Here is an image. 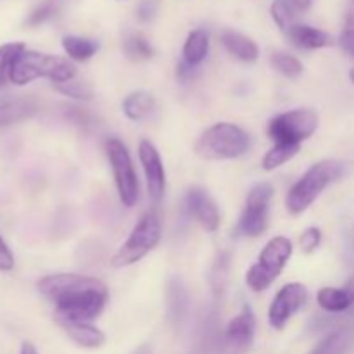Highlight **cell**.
<instances>
[{"label":"cell","mask_w":354,"mask_h":354,"mask_svg":"<svg viewBox=\"0 0 354 354\" xmlns=\"http://www.w3.org/2000/svg\"><path fill=\"white\" fill-rule=\"evenodd\" d=\"M55 14V3L54 2H45L41 6H38L37 9H33V12L28 17V26H38V24L45 23L47 19H50Z\"/></svg>","instance_id":"4dcf8cb0"},{"label":"cell","mask_w":354,"mask_h":354,"mask_svg":"<svg viewBox=\"0 0 354 354\" xmlns=\"http://www.w3.org/2000/svg\"><path fill=\"white\" fill-rule=\"evenodd\" d=\"M156 12H158V6H156L154 0H142L137 9V16L142 23H149V21L154 19Z\"/></svg>","instance_id":"1f68e13d"},{"label":"cell","mask_w":354,"mask_h":354,"mask_svg":"<svg viewBox=\"0 0 354 354\" xmlns=\"http://www.w3.org/2000/svg\"><path fill=\"white\" fill-rule=\"evenodd\" d=\"M197 69L199 68H192V66L185 64V62H180L178 68H176V76H178L182 82H189V80H192L194 76L197 75Z\"/></svg>","instance_id":"e575fe53"},{"label":"cell","mask_w":354,"mask_h":354,"mask_svg":"<svg viewBox=\"0 0 354 354\" xmlns=\"http://www.w3.org/2000/svg\"><path fill=\"white\" fill-rule=\"evenodd\" d=\"M286 35L294 47L303 48V50H318V48L330 47L334 44V38L327 31L310 26V24H294L286 31Z\"/></svg>","instance_id":"5bb4252c"},{"label":"cell","mask_w":354,"mask_h":354,"mask_svg":"<svg viewBox=\"0 0 354 354\" xmlns=\"http://www.w3.org/2000/svg\"><path fill=\"white\" fill-rule=\"evenodd\" d=\"M162 237V214L158 206L151 207L135 223L127 241L120 245L111 259L113 268H127L154 251Z\"/></svg>","instance_id":"5b68a950"},{"label":"cell","mask_w":354,"mask_h":354,"mask_svg":"<svg viewBox=\"0 0 354 354\" xmlns=\"http://www.w3.org/2000/svg\"><path fill=\"white\" fill-rule=\"evenodd\" d=\"M156 109V99L152 93L145 90H137L124 97L123 100V113L128 120L131 121H144L147 120Z\"/></svg>","instance_id":"44dd1931"},{"label":"cell","mask_w":354,"mask_h":354,"mask_svg":"<svg viewBox=\"0 0 354 354\" xmlns=\"http://www.w3.org/2000/svg\"><path fill=\"white\" fill-rule=\"evenodd\" d=\"M221 44L227 48V52L230 55H234L235 59L242 62H256L259 57V48L256 45L254 40H251L245 35L239 33V31L227 30L221 33Z\"/></svg>","instance_id":"ac0fdd59"},{"label":"cell","mask_w":354,"mask_h":354,"mask_svg":"<svg viewBox=\"0 0 354 354\" xmlns=\"http://www.w3.org/2000/svg\"><path fill=\"white\" fill-rule=\"evenodd\" d=\"M66 116L73 121V123L80 124V127H88L90 124V114L86 111L78 109V107H68Z\"/></svg>","instance_id":"836d02e7"},{"label":"cell","mask_w":354,"mask_h":354,"mask_svg":"<svg viewBox=\"0 0 354 354\" xmlns=\"http://www.w3.org/2000/svg\"><path fill=\"white\" fill-rule=\"evenodd\" d=\"M256 332V317L251 306L245 304L237 317L230 320L225 330V344L230 351L242 353L252 344Z\"/></svg>","instance_id":"4fadbf2b"},{"label":"cell","mask_w":354,"mask_h":354,"mask_svg":"<svg viewBox=\"0 0 354 354\" xmlns=\"http://www.w3.org/2000/svg\"><path fill=\"white\" fill-rule=\"evenodd\" d=\"M273 185L268 182H258L249 189L244 209L239 218V235L256 239L265 234L270 223V203L273 199Z\"/></svg>","instance_id":"9c48e42d"},{"label":"cell","mask_w":354,"mask_h":354,"mask_svg":"<svg viewBox=\"0 0 354 354\" xmlns=\"http://www.w3.org/2000/svg\"><path fill=\"white\" fill-rule=\"evenodd\" d=\"M318 128V114L313 109H292L277 114L266 128L273 144L301 145Z\"/></svg>","instance_id":"ba28073f"},{"label":"cell","mask_w":354,"mask_h":354,"mask_svg":"<svg viewBox=\"0 0 354 354\" xmlns=\"http://www.w3.org/2000/svg\"><path fill=\"white\" fill-rule=\"evenodd\" d=\"M251 135L239 124L214 123L206 128L194 144V151L206 161H232L242 158L251 149Z\"/></svg>","instance_id":"3957f363"},{"label":"cell","mask_w":354,"mask_h":354,"mask_svg":"<svg viewBox=\"0 0 354 354\" xmlns=\"http://www.w3.org/2000/svg\"><path fill=\"white\" fill-rule=\"evenodd\" d=\"M301 151V145L292 144H273L270 151L263 156L261 166L265 171H275L277 168L283 166L286 162L292 161Z\"/></svg>","instance_id":"d4e9b609"},{"label":"cell","mask_w":354,"mask_h":354,"mask_svg":"<svg viewBox=\"0 0 354 354\" xmlns=\"http://www.w3.org/2000/svg\"><path fill=\"white\" fill-rule=\"evenodd\" d=\"M317 303L327 313H344L354 304V279L344 287H322L317 294Z\"/></svg>","instance_id":"9a60e30c"},{"label":"cell","mask_w":354,"mask_h":354,"mask_svg":"<svg viewBox=\"0 0 354 354\" xmlns=\"http://www.w3.org/2000/svg\"><path fill=\"white\" fill-rule=\"evenodd\" d=\"M106 154L113 169L114 183H116L118 196L124 207H133L138 201L140 185L138 176L135 171L133 161H131L130 151L120 138H109L106 142Z\"/></svg>","instance_id":"52a82bcc"},{"label":"cell","mask_w":354,"mask_h":354,"mask_svg":"<svg viewBox=\"0 0 354 354\" xmlns=\"http://www.w3.org/2000/svg\"><path fill=\"white\" fill-rule=\"evenodd\" d=\"M313 0H273L270 12L280 30L287 31L299 23V17L311 9Z\"/></svg>","instance_id":"2e32d148"},{"label":"cell","mask_w":354,"mask_h":354,"mask_svg":"<svg viewBox=\"0 0 354 354\" xmlns=\"http://www.w3.org/2000/svg\"><path fill=\"white\" fill-rule=\"evenodd\" d=\"M342 50L354 57V0H349L348 9L344 16V26H342L341 38H339Z\"/></svg>","instance_id":"83f0119b"},{"label":"cell","mask_w":354,"mask_h":354,"mask_svg":"<svg viewBox=\"0 0 354 354\" xmlns=\"http://www.w3.org/2000/svg\"><path fill=\"white\" fill-rule=\"evenodd\" d=\"M55 90L61 92L62 95L75 100H92L93 97V92L92 88H90V85H86L85 82H76V80H71V82H66V83H59V85H55Z\"/></svg>","instance_id":"f1b7e54d"},{"label":"cell","mask_w":354,"mask_h":354,"mask_svg":"<svg viewBox=\"0 0 354 354\" xmlns=\"http://www.w3.org/2000/svg\"><path fill=\"white\" fill-rule=\"evenodd\" d=\"M349 78H351V82L354 83V68L351 69V71H349Z\"/></svg>","instance_id":"74e56055"},{"label":"cell","mask_w":354,"mask_h":354,"mask_svg":"<svg viewBox=\"0 0 354 354\" xmlns=\"http://www.w3.org/2000/svg\"><path fill=\"white\" fill-rule=\"evenodd\" d=\"M138 159H140L142 169H144L149 199L158 206L166 192V171L161 154L151 140L144 138L138 144Z\"/></svg>","instance_id":"8fae6325"},{"label":"cell","mask_w":354,"mask_h":354,"mask_svg":"<svg viewBox=\"0 0 354 354\" xmlns=\"http://www.w3.org/2000/svg\"><path fill=\"white\" fill-rule=\"evenodd\" d=\"M270 62H272V66L280 75L287 76V78H297L304 71L303 62L296 55L287 54V52H273L270 55Z\"/></svg>","instance_id":"4316f807"},{"label":"cell","mask_w":354,"mask_h":354,"mask_svg":"<svg viewBox=\"0 0 354 354\" xmlns=\"http://www.w3.org/2000/svg\"><path fill=\"white\" fill-rule=\"evenodd\" d=\"M308 292L306 286L299 282H290L286 283L279 292L273 297L272 304L268 308V324L270 327L275 330H282L290 318L303 310L308 303Z\"/></svg>","instance_id":"30bf717a"},{"label":"cell","mask_w":354,"mask_h":354,"mask_svg":"<svg viewBox=\"0 0 354 354\" xmlns=\"http://www.w3.org/2000/svg\"><path fill=\"white\" fill-rule=\"evenodd\" d=\"M185 207L190 218L196 220L206 232H216L220 228V209L213 197L203 187H192L187 190Z\"/></svg>","instance_id":"7c38bea8"},{"label":"cell","mask_w":354,"mask_h":354,"mask_svg":"<svg viewBox=\"0 0 354 354\" xmlns=\"http://www.w3.org/2000/svg\"><path fill=\"white\" fill-rule=\"evenodd\" d=\"M354 344V328L342 327L322 339L310 354H346Z\"/></svg>","instance_id":"7402d4cb"},{"label":"cell","mask_w":354,"mask_h":354,"mask_svg":"<svg viewBox=\"0 0 354 354\" xmlns=\"http://www.w3.org/2000/svg\"><path fill=\"white\" fill-rule=\"evenodd\" d=\"M322 244V230L317 227H310L303 232V235L299 237V245L301 251L304 254H311V252L317 251Z\"/></svg>","instance_id":"f546056e"},{"label":"cell","mask_w":354,"mask_h":354,"mask_svg":"<svg viewBox=\"0 0 354 354\" xmlns=\"http://www.w3.org/2000/svg\"><path fill=\"white\" fill-rule=\"evenodd\" d=\"M37 289L54 304V317L61 322L92 324L102 315L109 290L102 280L76 273H54L38 280Z\"/></svg>","instance_id":"6da1fadb"},{"label":"cell","mask_w":354,"mask_h":354,"mask_svg":"<svg viewBox=\"0 0 354 354\" xmlns=\"http://www.w3.org/2000/svg\"><path fill=\"white\" fill-rule=\"evenodd\" d=\"M19 354H38V351H37V348L31 344V342H23Z\"/></svg>","instance_id":"d590c367"},{"label":"cell","mask_w":354,"mask_h":354,"mask_svg":"<svg viewBox=\"0 0 354 354\" xmlns=\"http://www.w3.org/2000/svg\"><path fill=\"white\" fill-rule=\"evenodd\" d=\"M123 50L130 61H147L154 57V47L140 33H130L123 40Z\"/></svg>","instance_id":"484cf974"},{"label":"cell","mask_w":354,"mask_h":354,"mask_svg":"<svg viewBox=\"0 0 354 354\" xmlns=\"http://www.w3.org/2000/svg\"><path fill=\"white\" fill-rule=\"evenodd\" d=\"M59 327L66 332L69 339L76 346L85 349H97L106 342V334L92 324H82V322H61Z\"/></svg>","instance_id":"e0dca14e"},{"label":"cell","mask_w":354,"mask_h":354,"mask_svg":"<svg viewBox=\"0 0 354 354\" xmlns=\"http://www.w3.org/2000/svg\"><path fill=\"white\" fill-rule=\"evenodd\" d=\"M183 62L192 68H199L206 61L209 54V33L203 28L192 30L187 35V40L183 44Z\"/></svg>","instance_id":"ffe728a7"},{"label":"cell","mask_w":354,"mask_h":354,"mask_svg":"<svg viewBox=\"0 0 354 354\" xmlns=\"http://www.w3.org/2000/svg\"><path fill=\"white\" fill-rule=\"evenodd\" d=\"M62 48L71 61L83 62L97 54L99 41L86 37H78V35H68V37L62 38Z\"/></svg>","instance_id":"603a6c76"},{"label":"cell","mask_w":354,"mask_h":354,"mask_svg":"<svg viewBox=\"0 0 354 354\" xmlns=\"http://www.w3.org/2000/svg\"><path fill=\"white\" fill-rule=\"evenodd\" d=\"M294 245L290 239L279 235L270 239L261 249L258 261L245 273V283L252 292H265L282 275L286 266L292 258Z\"/></svg>","instance_id":"8992f818"},{"label":"cell","mask_w":354,"mask_h":354,"mask_svg":"<svg viewBox=\"0 0 354 354\" xmlns=\"http://www.w3.org/2000/svg\"><path fill=\"white\" fill-rule=\"evenodd\" d=\"M348 166L337 159H324L306 169L303 176L290 187L286 196V207L290 214H303L327 187L346 176Z\"/></svg>","instance_id":"7a4b0ae2"},{"label":"cell","mask_w":354,"mask_h":354,"mask_svg":"<svg viewBox=\"0 0 354 354\" xmlns=\"http://www.w3.org/2000/svg\"><path fill=\"white\" fill-rule=\"evenodd\" d=\"M24 50H26V45L23 41H9V44L0 45V90L7 83H10L14 64Z\"/></svg>","instance_id":"cb8c5ba5"},{"label":"cell","mask_w":354,"mask_h":354,"mask_svg":"<svg viewBox=\"0 0 354 354\" xmlns=\"http://www.w3.org/2000/svg\"><path fill=\"white\" fill-rule=\"evenodd\" d=\"M38 106L31 99H7L0 102V128L21 123L37 114Z\"/></svg>","instance_id":"d6986e66"},{"label":"cell","mask_w":354,"mask_h":354,"mask_svg":"<svg viewBox=\"0 0 354 354\" xmlns=\"http://www.w3.org/2000/svg\"><path fill=\"white\" fill-rule=\"evenodd\" d=\"M14 268V254L6 244L2 237H0V272H10Z\"/></svg>","instance_id":"d6a6232c"},{"label":"cell","mask_w":354,"mask_h":354,"mask_svg":"<svg viewBox=\"0 0 354 354\" xmlns=\"http://www.w3.org/2000/svg\"><path fill=\"white\" fill-rule=\"evenodd\" d=\"M135 354H152V349H151V346L144 344V346H140L137 351H135Z\"/></svg>","instance_id":"8d00e7d4"},{"label":"cell","mask_w":354,"mask_h":354,"mask_svg":"<svg viewBox=\"0 0 354 354\" xmlns=\"http://www.w3.org/2000/svg\"><path fill=\"white\" fill-rule=\"evenodd\" d=\"M38 78L50 80L54 85L71 82L76 78V66L61 55L24 50L14 64L10 83L23 86Z\"/></svg>","instance_id":"277c9868"}]
</instances>
